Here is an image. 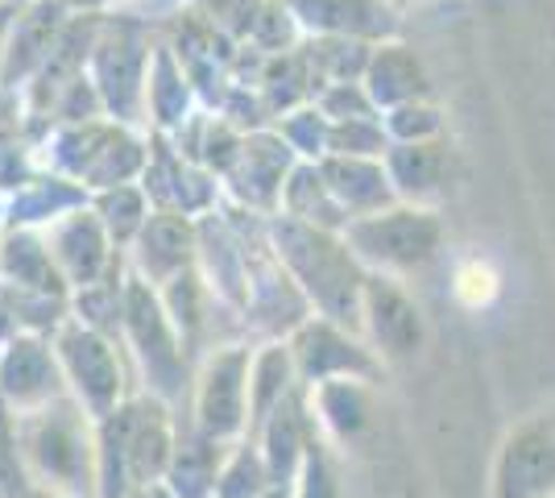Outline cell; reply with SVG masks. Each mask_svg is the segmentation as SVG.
<instances>
[{
  "mask_svg": "<svg viewBox=\"0 0 555 498\" xmlns=\"http://www.w3.org/2000/svg\"><path fill=\"white\" fill-rule=\"evenodd\" d=\"M489 498H555V404L531 411L502 436Z\"/></svg>",
  "mask_w": 555,
  "mask_h": 498,
  "instance_id": "3",
  "label": "cell"
},
{
  "mask_svg": "<svg viewBox=\"0 0 555 498\" xmlns=\"http://www.w3.org/2000/svg\"><path fill=\"white\" fill-rule=\"evenodd\" d=\"M299 498H340L336 470H332V461H327L320 440H311L299 461Z\"/></svg>",
  "mask_w": 555,
  "mask_h": 498,
  "instance_id": "11",
  "label": "cell"
},
{
  "mask_svg": "<svg viewBox=\"0 0 555 498\" xmlns=\"http://www.w3.org/2000/svg\"><path fill=\"white\" fill-rule=\"evenodd\" d=\"M295 354L286 349V345H270L266 354L257 357V370H254V411L257 420L278 407L286 399V391H291V379H295Z\"/></svg>",
  "mask_w": 555,
  "mask_h": 498,
  "instance_id": "9",
  "label": "cell"
},
{
  "mask_svg": "<svg viewBox=\"0 0 555 498\" xmlns=\"http://www.w3.org/2000/svg\"><path fill=\"white\" fill-rule=\"evenodd\" d=\"M365 332L373 341V354L386 361H406L423 349L427 341V320L423 308L411 299V291L393 283L390 274H370L365 279Z\"/></svg>",
  "mask_w": 555,
  "mask_h": 498,
  "instance_id": "4",
  "label": "cell"
},
{
  "mask_svg": "<svg viewBox=\"0 0 555 498\" xmlns=\"http://www.w3.org/2000/svg\"><path fill=\"white\" fill-rule=\"evenodd\" d=\"M393 183L411 200H431L440 191L443 179V154L436 145H406L402 154H393Z\"/></svg>",
  "mask_w": 555,
  "mask_h": 498,
  "instance_id": "8",
  "label": "cell"
},
{
  "mask_svg": "<svg viewBox=\"0 0 555 498\" xmlns=\"http://www.w3.org/2000/svg\"><path fill=\"white\" fill-rule=\"evenodd\" d=\"M348 245L377 274H411L440 254L443 229L427 208H386L357 216L348 225Z\"/></svg>",
  "mask_w": 555,
  "mask_h": 498,
  "instance_id": "2",
  "label": "cell"
},
{
  "mask_svg": "<svg viewBox=\"0 0 555 498\" xmlns=\"http://www.w3.org/2000/svg\"><path fill=\"white\" fill-rule=\"evenodd\" d=\"M278 245L291 261V270L299 274L302 291L315 299V308L324 311L327 320H336L340 329H365V279L357 254H348L340 241L324 238L315 229H299V225H286L278 233Z\"/></svg>",
  "mask_w": 555,
  "mask_h": 498,
  "instance_id": "1",
  "label": "cell"
},
{
  "mask_svg": "<svg viewBox=\"0 0 555 498\" xmlns=\"http://www.w3.org/2000/svg\"><path fill=\"white\" fill-rule=\"evenodd\" d=\"M295 366H299V374L311 386L324 379H373L377 374V366H382V357H373L370 349H361L352 336H348L336 320H311V324H302L295 332Z\"/></svg>",
  "mask_w": 555,
  "mask_h": 498,
  "instance_id": "5",
  "label": "cell"
},
{
  "mask_svg": "<svg viewBox=\"0 0 555 498\" xmlns=\"http://www.w3.org/2000/svg\"><path fill=\"white\" fill-rule=\"evenodd\" d=\"M245 370H249V357L229 354L216 361L208 386V404H204V420L211 432H232L241 427V395H245Z\"/></svg>",
  "mask_w": 555,
  "mask_h": 498,
  "instance_id": "7",
  "label": "cell"
},
{
  "mask_svg": "<svg viewBox=\"0 0 555 498\" xmlns=\"http://www.w3.org/2000/svg\"><path fill=\"white\" fill-rule=\"evenodd\" d=\"M370 379H324L315 382V407H320V420H324L340 440H357L365 427H370L373 416V395Z\"/></svg>",
  "mask_w": 555,
  "mask_h": 498,
  "instance_id": "6",
  "label": "cell"
},
{
  "mask_svg": "<svg viewBox=\"0 0 555 498\" xmlns=\"http://www.w3.org/2000/svg\"><path fill=\"white\" fill-rule=\"evenodd\" d=\"M498 270L481 258H468L456 266V279H452V295H456V304L468 311H481L489 308L493 299H498Z\"/></svg>",
  "mask_w": 555,
  "mask_h": 498,
  "instance_id": "10",
  "label": "cell"
}]
</instances>
